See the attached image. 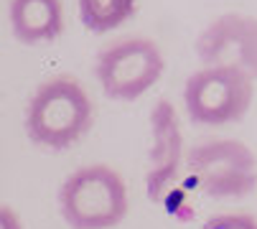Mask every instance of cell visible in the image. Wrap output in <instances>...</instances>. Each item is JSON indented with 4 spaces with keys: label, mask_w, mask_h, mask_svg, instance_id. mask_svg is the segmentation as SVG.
<instances>
[{
    "label": "cell",
    "mask_w": 257,
    "mask_h": 229,
    "mask_svg": "<svg viewBox=\"0 0 257 229\" xmlns=\"http://www.w3.org/2000/svg\"><path fill=\"white\" fill-rule=\"evenodd\" d=\"M94 120V107L84 87L71 76H54L33 92L26 107V135L41 148L66 150Z\"/></svg>",
    "instance_id": "obj_1"
},
{
    "label": "cell",
    "mask_w": 257,
    "mask_h": 229,
    "mask_svg": "<svg viewBox=\"0 0 257 229\" xmlns=\"http://www.w3.org/2000/svg\"><path fill=\"white\" fill-rule=\"evenodd\" d=\"M59 206L71 229H109L127 214V186L109 166H84L61 183Z\"/></svg>",
    "instance_id": "obj_2"
},
{
    "label": "cell",
    "mask_w": 257,
    "mask_h": 229,
    "mask_svg": "<svg viewBox=\"0 0 257 229\" xmlns=\"http://www.w3.org/2000/svg\"><path fill=\"white\" fill-rule=\"evenodd\" d=\"M254 97V79L239 69L204 66L183 87V104L194 123L227 125L242 120Z\"/></svg>",
    "instance_id": "obj_3"
},
{
    "label": "cell",
    "mask_w": 257,
    "mask_h": 229,
    "mask_svg": "<svg viewBox=\"0 0 257 229\" xmlns=\"http://www.w3.org/2000/svg\"><path fill=\"white\" fill-rule=\"evenodd\" d=\"M163 54L151 38H122L99 51L94 74L109 99H138L163 74Z\"/></svg>",
    "instance_id": "obj_4"
},
{
    "label": "cell",
    "mask_w": 257,
    "mask_h": 229,
    "mask_svg": "<svg viewBox=\"0 0 257 229\" xmlns=\"http://www.w3.org/2000/svg\"><path fill=\"white\" fill-rule=\"evenodd\" d=\"M196 186L214 199H239L257 186V158L239 140H211L189 153Z\"/></svg>",
    "instance_id": "obj_5"
},
{
    "label": "cell",
    "mask_w": 257,
    "mask_h": 229,
    "mask_svg": "<svg viewBox=\"0 0 257 229\" xmlns=\"http://www.w3.org/2000/svg\"><path fill=\"white\" fill-rule=\"evenodd\" d=\"M194 49L204 66H229L257 79V18L252 16H219L199 33Z\"/></svg>",
    "instance_id": "obj_6"
},
{
    "label": "cell",
    "mask_w": 257,
    "mask_h": 229,
    "mask_svg": "<svg viewBox=\"0 0 257 229\" xmlns=\"http://www.w3.org/2000/svg\"><path fill=\"white\" fill-rule=\"evenodd\" d=\"M8 18L13 36L28 46L54 41L64 31L61 0H11Z\"/></svg>",
    "instance_id": "obj_7"
},
{
    "label": "cell",
    "mask_w": 257,
    "mask_h": 229,
    "mask_svg": "<svg viewBox=\"0 0 257 229\" xmlns=\"http://www.w3.org/2000/svg\"><path fill=\"white\" fill-rule=\"evenodd\" d=\"M153 125H156V143H158V168L151 173L148 178V191H151V199L158 196L161 186L168 181V176L173 173V166L178 163V125L173 118V109L168 102H161L153 112Z\"/></svg>",
    "instance_id": "obj_8"
},
{
    "label": "cell",
    "mask_w": 257,
    "mask_h": 229,
    "mask_svg": "<svg viewBox=\"0 0 257 229\" xmlns=\"http://www.w3.org/2000/svg\"><path fill=\"white\" fill-rule=\"evenodd\" d=\"M79 18L87 31L107 33L130 21L138 11V0H77Z\"/></svg>",
    "instance_id": "obj_9"
},
{
    "label": "cell",
    "mask_w": 257,
    "mask_h": 229,
    "mask_svg": "<svg viewBox=\"0 0 257 229\" xmlns=\"http://www.w3.org/2000/svg\"><path fill=\"white\" fill-rule=\"evenodd\" d=\"M201 229H257V219L249 214H216L206 219Z\"/></svg>",
    "instance_id": "obj_10"
},
{
    "label": "cell",
    "mask_w": 257,
    "mask_h": 229,
    "mask_svg": "<svg viewBox=\"0 0 257 229\" xmlns=\"http://www.w3.org/2000/svg\"><path fill=\"white\" fill-rule=\"evenodd\" d=\"M0 229H23L18 214L8 206H0Z\"/></svg>",
    "instance_id": "obj_11"
}]
</instances>
